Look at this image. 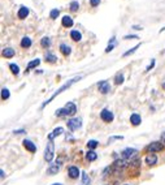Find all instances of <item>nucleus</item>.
<instances>
[{"label": "nucleus", "instance_id": "32", "mask_svg": "<svg viewBox=\"0 0 165 185\" xmlns=\"http://www.w3.org/2000/svg\"><path fill=\"white\" fill-rule=\"evenodd\" d=\"M124 82V75L122 73H117L116 75V84L118 85V84H122Z\"/></svg>", "mask_w": 165, "mask_h": 185}, {"label": "nucleus", "instance_id": "20", "mask_svg": "<svg viewBox=\"0 0 165 185\" xmlns=\"http://www.w3.org/2000/svg\"><path fill=\"white\" fill-rule=\"evenodd\" d=\"M40 44H42L43 48H48L49 46H51V41H49L48 37H43L42 41H40Z\"/></svg>", "mask_w": 165, "mask_h": 185}, {"label": "nucleus", "instance_id": "34", "mask_svg": "<svg viewBox=\"0 0 165 185\" xmlns=\"http://www.w3.org/2000/svg\"><path fill=\"white\" fill-rule=\"evenodd\" d=\"M114 167H117V168H122V167H125V162L124 160H116V162H114Z\"/></svg>", "mask_w": 165, "mask_h": 185}, {"label": "nucleus", "instance_id": "42", "mask_svg": "<svg viewBox=\"0 0 165 185\" xmlns=\"http://www.w3.org/2000/svg\"><path fill=\"white\" fill-rule=\"evenodd\" d=\"M164 89H165V84H164Z\"/></svg>", "mask_w": 165, "mask_h": 185}, {"label": "nucleus", "instance_id": "28", "mask_svg": "<svg viewBox=\"0 0 165 185\" xmlns=\"http://www.w3.org/2000/svg\"><path fill=\"white\" fill-rule=\"evenodd\" d=\"M140 47V44H137V46H135V47H133L131 50H129V51H126V52L124 54V57H126V56H129V55H131V54H134L135 52V51H137L138 48Z\"/></svg>", "mask_w": 165, "mask_h": 185}, {"label": "nucleus", "instance_id": "13", "mask_svg": "<svg viewBox=\"0 0 165 185\" xmlns=\"http://www.w3.org/2000/svg\"><path fill=\"white\" fill-rule=\"evenodd\" d=\"M17 16H18V18H21V20L26 18V17L29 16V8H26V7H21L20 11H18V13H17Z\"/></svg>", "mask_w": 165, "mask_h": 185}, {"label": "nucleus", "instance_id": "40", "mask_svg": "<svg viewBox=\"0 0 165 185\" xmlns=\"http://www.w3.org/2000/svg\"><path fill=\"white\" fill-rule=\"evenodd\" d=\"M0 176H2V179H4V176H5V173H4V171L2 169V171H0Z\"/></svg>", "mask_w": 165, "mask_h": 185}, {"label": "nucleus", "instance_id": "27", "mask_svg": "<svg viewBox=\"0 0 165 185\" xmlns=\"http://www.w3.org/2000/svg\"><path fill=\"white\" fill-rule=\"evenodd\" d=\"M9 98V90L8 89H2V99L5 100V99H8Z\"/></svg>", "mask_w": 165, "mask_h": 185}, {"label": "nucleus", "instance_id": "24", "mask_svg": "<svg viewBox=\"0 0 165 185\" xmlns=\"http://www.w3.org/2000/svg\"><path fill=\"white\" fill-rule=\"evenodd\" d=\"M114 46H116V38L113 37V38L111 39V43L108 44V47L105 48V52H109V51H112V50L114 48Z\"/></svg>", "mask_w": 165, "mask_h": 185}, {"label": "nucleus", "instance_id": "43", "mask_svg": "<svg viewBox=\"0 0 165 185\" xmlns=\"http://www.w3.org/2000/svg\"><path fill=\"white\" fill-rule=\"evenodd\" d=\"M125 185H129V184H125Z\"/></svg>", "mask_w": 165, "mask_h": 185}, {"label": "nucleus", "instance_id": "12", "mask_svg": "<svg viewBox=\"0 0 165 185\" xmlns=\"http://www.w3.org/2000/svg\"><path fill=\"white\" fill-rule=\"evenodd\" d=\"M69 176L71 179H77V177L80 176V169H78V167H74V166L69 167Z\"/></svg>", "mask_w": 165, "mask_h": 185}, {"label": "nucleus", "instance_id": "33", "mask_svg": "<svg viewBox=\"0 0 165 185\" xmlns=\"http://www.w3.org/2000/svg\"><path fill=\"white\" fill-rule=\"evenodd\" d=\"M87 146H89V149H95L98 146V141H95V139H90L87 142Z\"/></svg>", "mask_w": 165, "mask_h": 185}, {"label": "nucleus", "instance_id": "31", "mask_svg": "<svg viewBox=\"0 0 165 185\" xmlns=\"http://www.w3.org/2000/svg\"><path fill=\"white\" fill-rule=\"evenodd\" d=\"M69 8H70V11L76 12L78 8H80V3H78V2H71V4H70V7H69Z\"/></svg>", "mask_w": 165, "mask_h": 185}, {"label": "nucleus", "instance_id": "17", "mask_svg": "<svg viewBox=\"0 0 165 185\" xmlns=\"http://www.w3.org/2000/svg\"><path fill=\"white\" fill-rule=\"evenodd\" d=\"M64 132V129L61 128V127H59V128H56V129H53V132L51 133V134L48 136V138H49V141H52V139L55 138V137H57V136H60L61 133Z\"/></svg>", "mask_w": 165, "mask_h": 185}, {"label": "nucleus", "instance_id": "14", "mask_svg": "<svg viewBox=\"0 0 165 185\" xmlns=\"http://www.w3.org/2000/svg\"><path fill=\"white\" fill-rule=\"evenodd\" d=\"M31 44H33V41L29 38V37H24L22 41H21V47L22 48H29V47H31Z\"/></svg>", "mask_w": 165, "mask_h": 185}, {"label": "nucleus", "instance_id": "19", "mask_svg": "<svg viewBox=\"0 0 165 185\" xmlns=\"http://www.w3.org/2000/svg\"><path fill=\"white\" fill-rule=\"evenodd\" d=\"M3 56L4 57H8V59H11V57H13L14 56V50L13 48H4L3 50Z\"/></svg>", "mask_w": 165, "mask_h": 185}, {"label": "nucleus", "instance_id": "26", "mask_svg": "<svg viewBox=\"0 0 165 185\" xmlns=\"http://www.w3.org/2000/svg\"><path fill=\"white\" fill-rule=\"evenodd\" d=\"M9 68H11V71H12V73H13V75H18V73H20V68H18V65L17 64H11L9 65Z\"/></svg>", "mask_w": 165, "mask_h": 185}, {"label": "nucleus", "instance_id": "10", "mask_svg": "<svg viewBox=\"0 0 165 185\" xmlns=\"http://www.w3.org/2000/svg\"><path fill=\"white\" fill-rule=\"evenodd\" d=\"M138 151L135 150V149H130V147H127V149H125L124 151H122V155H124V158H133L135 154H137Z\"/></svg>", "mask_w": 165, "mask_h": 185}, {"label": "nucleus", "instance_id": "11", "mask_svg": "<svg viewBox=\"0 0 165 185\" xmlns=\"http://www.w3.org/2000/svg\"><path fill=\"white\" fill-rule=\"evenodd\" d=\"M130 123L133 124V125H139L140 123H142V117H140V115H138V114H133L131 116H130Z\"/></svg>", "mask_w": 165, "mask_h": 185}, {"label": "nucleus", "instance_id": "23", "mask_svg": "<svg viewBox=\"0 0 165 185\" xmlns=\"http://www.w3.org/2000/svg\"><path fill=\"white\" fill-rule=\"evenodd\" d=\"M39 63H40V60H39V59H35V60L30 61V63L27 64V71H30V69L35 68V66H38V65H39Z\"/></svg>", "mask_w": 165, "mask_h": 185}, {"label": "nucleus", "instance_id": "41", "mask_svg": "<svg viewBox=\"0 0 165 185\" xmlns=\"http://www.w3.org/2000/svg\"><path fill=\"white\" fill-rule=\"evenodd\" d=\"M52 185H62V184H59V183H56V184H52Z\"/></svg>", "mask_w": 165, "mask_h": 185}, {"label": "nucleus", "instance_id": "18", "mask_svg": "<svg viewBox=\"0 0 165 185\" xmlns=\"http://www.w3.org/2000/svg\"><path fill=\"white\" fill-rule=\"evenodd\" d=\"M70 37H71V39L76 41V42H78V41L82 39V34L78 32V30H71V32H70Z\"/></svg>", "mask_w": 165, "mask_h": 185}, {"label": "nucleus", "instance_id": "16", "mask_svg": "<svg viewBox=\"0 0 165 185\" xmlns=\"http://www.w3.org/2000/svg\"><path fill=\"white\" fill-rule=\"evenodd\" d=\"M146 163L149 164V166H155L157 163V157L155 154H151V155H148V157L146 158Z\"/></svg>", "mask_w": 165, "mask_h": 185}, {"label": "nucleus", "instance_id": "15", "mask_svg": "<svg viewBox=\"0 0 165 185\" xmlns=\"http://www.w3.org/2000/svg\"><path fill=\"white\" fill-rule=\"evenodd\" d=\"M59 169H60V164L59 163H56V164H52L51 167H49L48 169H47V173L48 175H56L57 172H59Z\"/></svg>", "mask_w": 165, "mask_h": 185}, {"label": "nucleus", "instance_id": "29", "mask_svg": "<svg viewBox=\"0 0 165 185\" xmlns=\"http://www.w3.org/2000/svg\"><path fill=\"white\" fill-rule=\"evenodd\" d=\"M90 177L89 175H86V173H82V185H90Z\"/></svg>", "mask_w": 165, "mask_h": 185}, {"label": "nucleus", "instance_id": "6", "mask_svg": "<svg viewBox=\"0 0 165 185\" xmlns=\"http://www.w3.org/2000/svg\"><path fill=\"white\" fill-rule=\"evenodd\" d=\"M98 87H99V91L102 94H107L111 91V85L109 82H107V81H100L98 84Z\"/></svg>", "mask_w": 165, "mask_h": 185}, {"label": "nucleus", "instance_id": "38", "mask_svg": "<svg viewBox=\"0 0 165 185\" xmlns=\"http://www.w3.org/2000/svg\"><path fill=\"white\" fill-rule=\"evenodd\" d=\"M14 133H16V134H22V133H25V130H24V129H21V130H14Z\"/></svg>", "mask_w": 165, "mask_h": 185}, {"label": "nucleus", "instance_id": "37", "mask_svg": "<svg viewBox=\"0 0 165 185\" xmlns=\"http://www.w3.org/2000/svg\"><path fill=\"white\" fill-rule=\"evenodd\" d=\"M154 65H155V60H152V61H151V64H149V65L147 66V69H146V71H147V72H148V71H151V69L154 68Z\"/></svg>", "mask_w": 165, "mask_h": 185}, {"label": "nucleus", "instance_id": "25", "mask_svg": "<svg viewBox=\"0 0 165 185\" xmlns=\"http://www.w3.org/2000/svg\"><path fill=\"white\" fill-rule=\"evenodd\" d=\"M86 158H87L90 162H92V160H95V159L98 158V155H96V153H95V151H89V153H87V155H86Z\"/></svg>", "mask_w": 165, "mask_h": 185}, {"label": "nucleus", "instance_id": "1", "mask_svg": "<svg viewBox=\"0 0 165 185\" xmlns=\"http://www.w3.org/2000/svg\"><path fill=\"white\" fill-rule=\"evenodd\" d=\"M81 78H82V76H78V77H74V78H71L70 81H68L66 84H64V85H62V86H61L60 89H57V91H56V93H53V94L51 95V98H49V99H47V100H46L44 103H43V105H42V108H44V107H46V106L48 105V103H51V102H52V99H55V98L57 97V95H60V94H61L62 91L68 90V89H69V87H70L71 85H73V84H76L77 81H80Z\"/></svg>", "mask_w": 165, "mask_h": 185}, {"label": "nucleus", "instance_id": "7", "mask_svg": "<svg viewBox=\"0 0 165 185\" xmlns=\"http://www.w3.org/2000/svg\"><path fill=\"white\" fill-rule=\"evenodd\" d=\"M146 150L149 151V153L161 151V150H163V145H161V142H152V144H149V145L146 147Z\"/></svg>", "mask_w": 165, "mask_h": 185}, {"label": "nucleus", "instance_id": "22", "mask_svg": "<svg viewBox=\"0 0 165 185\" xmlns=\"http://www.w3.org/2000/svg\"><path fill=\"white\" fill-rule=\"evenodd\" d=\"M44 57H46V60H47L48 63H55V61L57 60V57H56L53 54H51V52H47V54L44 55Z\"/></svg>", "mask_w": 165, "mask_h": 185}, {"label": "nucleus", "instance_id": "5", "mask_svg": "<svg viewBox=\"0 0 165 185\" xmlns=\"http://www.w3.org/2000/svg\"><path fill=\"white\" fill-rule=\"evenodd\" d=\"M100 117H102V120H104L105 123L113 121V114L109 110H107V108H104L102 112H100Z\"/></svg>", "mask_w": 165, "mask_h": 185}, {"label": "nucleus", "instance_id": "4", "mask_svg": "<svg viewBox=\"0 0 165 185\" xmlns=\"http://www.w3.org/2000/svg\"><path fill=\"white\" fill-rule=\"evenodd\" d=\"M82 127V120L76 117V119H70L68 120V128L71 129V130H77Z\"/></svg>", "mask_w": 165, "mask_h": 185}, {"label": "nucleus", "instance_id": "9", "mask_svg": "<svg viewBox=\"0 0 165 185\" xmlns=\"http://www.w3.org/2000/svg\"><path fill=\"white\" fill-rule=\"evenodd\" d=\"M24 146H25V149L29 150L30 153H35V151H37V146H35L31 141H29V139H25V141H24Z\"/></svg>", "mask_w": 165, "mask_h": 185}, {"label": "nucleus", "instance_id": "3", "mask_svg": "<svg viewBox=\"0 0 165 185\" xmlns=\"http://www.w3.org/2000/svg\"><path fill=\"white\" fill-rule=\"evenodd\" d=\"M55 157V145L52 141H48L47 146H46V150H44V159L47 162H52Z\"/></svg>", "mask_w": 165, "mask_h": 185}, {"label": "nucleus", "instance_id": "35", "mask_svg": "<svg viewBox=\"0 0 165 185\" xmlns=\"http://www.w3.org/2000/svg\"><path fill=\"white\" fill-rule=\"evenodd\" d=\"M90 4L91 7H98L100 4V0H90Z\"/></svg>", "mask_w": 165, "mask_h": 185}, {"label": "nucleus", "instance_id": "8", "mask_svg": "<svg viewBox=\"0 0 165 185\" xmlns=\"http://www.w3.org/2000/svg\"><path fill=\"white\" fill-rule=\"evenodd\" d=\"M61 24H62L64 27H71V26H73V24H74V21H73V18H71L70 16H68V14H66V16L62 17Z\"/></svg>", "mask_w": 165, "mask_h": 185}, {"label": "nucleus", "instance_id": "30", "mask_svg": "<svg viewBox=\"0 0 165 185\" xmlns=\"http://www.w3.org/2000/svg\"><path fill=\"white\" fill-rule=\"evenodd\" d=\"M59 14H60V11L59 9H52L51 13H49V17H51L52 20H55V18L59 17Z\"/></svg>", "mask_w": 165, "mask_h": 185}, {"label": "nucleus", "instance_id": "39", "mask_svg": "<svg viewBox=\"0 0 165 185\" xmlns=\"http://www.w3.org/2000/svg\"><path fill=\"white\" fill-rule=\"evenodd\" d=\"M133 27H134V30H142V26H137V25H135Z\"/></svg>", "mask_w": 165, "mask_h": 185}, {"label": "nucleus", "instance_id": "2", "mask_svg": "<svg viewBox=\"0 0 165 185\" xmlns=\"http://www.w3.org/2000/svg\"><path fill=\"white\" fill-rule=\"evenodd\" d=\"M77 112V107L73 102H68V105L64 107V108H60L56 111V116H73L74 114Z\"/></svg>", "mask_w": 165, "mask_h": 185}, {"label": "nucleus", "instance_id": "21", "mask_svg": "<svg viewBox=\"0 0 165 185\" xmlns=\"http://www.w3.org/2000/svg\"><path fill=\"white\" fill-rule=\"evenodd\" d=\"M60 50H61V52H62L64 55H69V54H70V47L68 46V44H65V43L60 44Z\"/></svg>", "mask_w": 165, "mask_h": 185}, {"label": "nucleus", "instance_id": "36", "mask_svg": "<svg viewBox=\"0 0 165 185\" xmlns=\"http://www.w3.org/2000/svg\"><path fill=\"white\" fill-rule=\"evenodd\" d=\"M124 39H138V35H125Z\"/></svg>", "mask_w": 165, "mask_h": 185}]
</instances>
